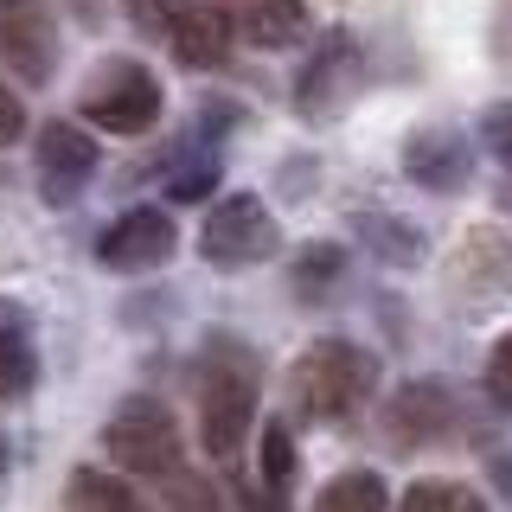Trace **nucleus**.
<instances>
[{
    "instance_id": "ddd939ff",
    "label": "nucleus",
    "mask_w": 512,
    "mask_h": 512,
    "mask_svg": "<svg viewBox=\"0 0 512 512\" xmlns=\"http://www.w3.org/2000/svg\"><path fill=\"white\" fill-rule=\"evenodd\" d=\"M314 506H320V512H384V506H391V493H384L378 474L352 468V474H340V480H327Z\"/></svg>"
},
{
    "instance_id": "393cba45",
    "label": "nucleus",
    "mask_w": 512,
    "mask_h": 512,
    "mask_svg": "<svg viewBox=\"0 0 512 512\" xmlns=\"http://www.w3.org/2000/svg\"><path fill=\"white\" fill-rule=\"evenodd\" d=\"M0 474H7V436H0Z\"/></svg>"
},
{
    "instance_id": "0eeeda50",
    "label": "nucleus",
    "mask_w": 512,
    "mask_h": 512,
    "mask_svg": "<svg viewBox=\"0 0 512 512\" xmlns=\"http://www.w3.org/2000/svg\"><path fill=\"white\" fill-rule=\"evenodd\" d=\"M173 244H180L173 218L160 212V205H135V212H122L103 237H96V263H103V269H122V276H141V269H160V263H167Z\"/></svg>"
},
{
    "instance_id": "f8f14e48",
    "label": "nucleus",
    "mask_w": 512,
    "mask_h": 512,
    "mask_svg": "<svg viewBox=\"0 0 512 512\" xmlns=\"http://www.w3.org/2000/svg\"><path fill=\"white\" fill-rule=\"evenodd\" d=\"M244 39L256 45H288L301 26H308V7L301 0H237V20H231Z\"/></svg>"
},
{
    "instance_id": "423d86ee",
    "label": "nucleus",
    "mask_w": 512,
    "mask_h": 512,
    "mask_svg": "<svg viewBox=\"0 0 512 512\" xmlns=\"http://www.w3.org/2000/svg\"><path fill=\"white\" fill-rule=\"evenodd\" d=\"M250 423H256V378L250 372H237V365H224V372L205 378V391H199V442H205V455H237V442L250 436Z\"/></svg>"
},
{
    "instance_id": "f3484780",
    "label": "nucleus",
    "mask_w": 512,
    "mask_h": 512,
    "mask_svg": "<svg viewBox=\"0 0 512 512\" xmlns=\"http://www.w3.org/2000/svg\"><path fill=\"white\" fill-rule=\"evenodd\" d=\"M263 480H269V487H288V480H295V442H288V429L282 423H269L263 429Z\"/></svg>"
},
{
    "instance_id": "20e7f679",
    "label": "nucleus",
    "mask_w": 512,
    "mask_h": 512,
    "mask_svg": "<svg viewBox=\"0 0 512 512\" xmlns=\"http://www.w3.org/2000/svg\"><path fill=\"white\" fill-rule=\"evenodd\" d=\"M84 116L109 135H148L160 122V84L148 64H109L84 96Z\"/></svg>"
},
{
    "instance_id": "9d476101",
    "label": "nucleus",
    "mask_w": 512,
    "mask_h": 512,
    "mask_svg": "<svg viewBox=\"0 0 512 512\" xmlns=\"http://www.w3.org/2000/svg\"><path fill=\"white\" fill-rule=\"evenodd\" d=\"M404 167H410V180L416 186H429V192H455V186H468V141L455 135V128H423V135L410 141V154H404Z\"/></svg>"
},
{
    "instance_id": "9b49d317",
    "label": "nucleus",
    "mask_w": 512,
    "mask_h": 512,
    "mask_svg": "<svg viewBox=\"0 0 512 512\" xmlns=\"http://www.w3.org/2000/svg\"><path fill=\"white\" fill-rule=\"evenodd\" d=\"M448 429V391L436 384H404L391 397V436L397 442H436Z\"/></svg>"
},
{
    "instance_id": "f257e3e1",
    "label": "nucleus",
    "mask_w": 512,
    "mask_h": 512,
    "mask_svg": "<svg viewBox=\"0 0 512 512\" xmlns=\"http://www.w3.org/2000/svg\"><path fill=\"white\" fill-rule=\"evenodd\" d=\"M372 378H378V365H372L365 346L314 340L301 352V365H295V397H301L308 416H320V423H340V416H352L365 397H372Z\"/></svg>"
},
{
    "instance_id": "6ab92c4d",
    "label": "nucleus",
    "mask_w": 512,
    "mask_h": 512,
    "mask_svg": "<svg viewBox=\"0 0 512 512\" xmlns=\"http://www.w3.org/2000/svg\"><path fill=\"white\" fill-rule=\"evenodd\" d=\"M487 391H493V404L512 410V333L493 340V352H487Z\"/></svg>"
},
{
    "instance_id": "4be33fe9",
    "label": "nucleus",
    "mask_w": 512,
    "mask_h": 512,
    "mask_svg": "<svg viewBox=\"0 0 512 512\" xmlns=\"http://www.w3.org/2000/svg\"><path fill=\"white\" fill-rule=\"evenodd\" d=\"M20 135H26V109H20V96L0 84V148H7V141H20Z\"/></svg>"
},
{
    "instance_id": "5701e85b",
    "label": "nucleus",
    "mask_w": 512,
    "mask_h": 512,
    "mask_svg": "<svg viewBox=\"0 0 512 512\" xmlns=\"http://www.w3.org/2000/svg\"><path fill=\"white\" fill-rule=\"evenodd\" d=\"M128 7V20H135L141 32H167V7L173 0H122Z\"/></svg>"
},
{
    "instance_id": "39448f33",
    "label": "nucleus",
    "mask_w": 512,
    "mask_h": 512,
    "mask_svg": "<svg viewBox=\"0 0 512 512\" xmlns=\"http://www.w3.org/2000/svg\"><path fill=\"white\" fill-rule=\"evenodd\" d=\"M0 58L20 84H52L58 71V20L45 0H0Z\"/></svg>"
},
{
    "instance_id": "f03ea898",
    "label": "nucleus",
    "mask_w": 512,
    "mask_h": 512,
    "mask_svg": "<svg viewBox=\"0 0 512 512\" xmlns=\"http://www.w3.org/2000/svg\"><path fill=\"white\" fill-rule=\"evenodd\" d=\"M103 448L128 474H148V480L180 474V423L160 397H122L116 416L103 423Z\"/></svg>"
},
{
    "instance_id": "a211bd4d",
    "label": "nucleus",
    "mask_w": 512,
    "mask_h": 512,
    "mask_svg": "<svg viewBox=\"0 0 512 512\" xmlns=\"http://www.w3.org/2000/svg\"><path fill=\"white\" fill-rule=\"evenodd\" d=\"M340 263H346V256L333 250V244H314L308 256H301V288H308V295H320V288L340 276Z\"/></svg>"
},
{
    "instance_id": "4468645a",
    "label": "nucleus",
    "mask_w": 512,
    "mask_h": 512,
    "mask_svg": "<svg viewBox=\"0 0 512 512\" xmlns=\"http://www.w3.org/2000/svg\"><path fill=\"white\" fill-rule=\"evenodd\" d=\"M64 500L71 506H109V512H128L135 506V487L116 474H103V468H77L71 474V487H64Z\"/></svg>"
},
{
    "instance_id": "2eb2a0df",
    "label": "nucleus",
    "mask_w": 512,
    "mask_h": 512,
    "mask_svg": "<svg viewBox=\"0 0 512 512\" xmlns=\"http://www.w3.org/2000/svg\"><path fill=\"white\" fill-rule=\"evenodd\" d=\"M39 378V359H32V340L20 327H0V397H20Z\"/></svg>"
},
{
    "instance_id": "7ed1b4c3",
    "label": "nucleus",
    "mask_w": 512,
    "mask_h": 512,
    "mask_svg": "<svg viewBox=\"0 0 512 512\" xmlns=\"http://www.w3.org/2000/svg\"><path fill=\"white\" fill-rule=\"evenodd\" d=\"M199 250H205L212 269H250L276 250V218H269V205L256 199V192L218 199L212 218H205V231H199Z\"/></svg>"
},
{
    "instance_id": "dca6fc26",
    "label": "nucleus",
    "mask_w": 512,
    "mask_h": 512,
    "mask_svg": "<svg viewBox=\"0 0 512 512\" xmlns=\"http://www.w3.org/2000/svg\"><path fill=\"white\" fill-rule=\"evenodd\" d=\"M404 506H410V512H436V506L474 512V506H480V493H468V487H455V480H416V487L404 493Z\"/></svg>"
},
{
    "instance_id": "412c9836",
    "label": "nucleus",
    "mask_w": 512,
    "mask_h": 512,
    "mask_svg": "<svg viewBox=\"0 0 512 512\" xmlns=\"http://www.w3.org/2000/svg\"><path fill=\"white\" fill-rule=\"evenodd\" d=\"M212 180H218L212 160H199V167H180V173H173V199H205V192H212Z\"/></svg>"
},
{
    "instance_id": "1a4fd4ad",
    "label": "nucleus",
    "mask_w": 512,
    "mask_h": 512,
    "mask_svg": "<svg viewBox=\"0 0 512 512\" xmlns=\"http://www.w3.org/2000/svg\"><path fill=\"white\" fill-rule=\"evenodd\" d=\"M160 39H167L173 58L192 64V71H218V64L231 58V13L212 7V0H173Z\"/></svg>"
},
{
    "instance_id": "b1692460",
    "label": "nucleus",
    "mask_w": 512,
    "mask_h": 512,
    "mask_svg": "<svg viewBox=\"0 0 512 512\" xmlns=\"http://www.w3.org/2000/svg\"><path fill=\"white\" fill-rule=\"evenodd\" d=\"M71 7L84 13V26H96V20H103V0H71Z\"/></svg>"
},
{
    "instance_id": "6e6552de",
    "label": "nucleus",
    "mask_w": 512,
    "mask_h": 512,
    "mask_svg": "<svg viewBox=\"0 0 512 512\" xmlns=\"http://www.w3.org/2000/svg\"><path fill=\"white\" fill-rule=\"evenodd\" d=\"M32 154H39V192L52 205H71L77 192L90 186V173H96V141L77 122H45Z\"/></svg>"
},
{
    "instance_id": "aec40b11",
    "label": "nucleus",
    "mask_w": 512,
    "mask_h": 512,
    "mask_svg": "<svg viewBox=\"0 0 512 512\" xmlns=\"http://www.w3.org/2000/svg\"><path fill=\"white\" fill-rule=\"evenodd\" d=\"M480 135H487V148H493V160L512 173V103H500V109H487V122H480Z\"/></svg>"
}]
</instances>
